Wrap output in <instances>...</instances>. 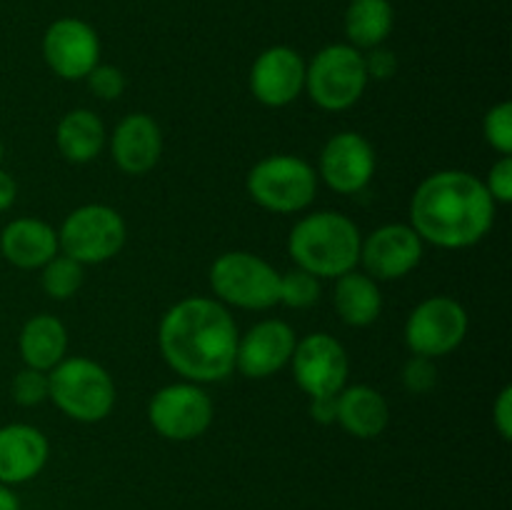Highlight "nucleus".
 Listing matches in <instances>:
<instances>
[{"label":"nucleus","mask_w":512,"mask_h":510,"mask_svg":"<svg viewBox=\"0 0 512 510\" xmlns=\"http://www.w3.org/2000/svg\"><path fill=\"white\" fill-rule=\"evenodd\" d=\"M248 193L260 208L273 213L305 210L318 190V173L313 165L295 155H270L253 165L248 173Z\"/></svg>","instance_id":"nucleus-7"},{"label":"nucleus","mask_w":512,"mask_h":510,"mask_svg":"<svg viewBox=\"0 0 512 510\" xmlns=\"http://www.w3.org/2000/svg\"><path fill=\"white\" fill-rule=\"evenodd\" d=\"M163 135L158 123L145 113H133L118 123L113 133V160L128 175H143L158 165Z\"/></svg>","instance_id":"nucleus-18"},{"label":"nucleus","mask_w":512,"mask_h":510,"mask_svg":"<svg viewBox=\"0 0 512 510\" xmlns=\"http://www.w3.org/2000/svg\"><path fill=\"white\" fill-rule=\"evenodd\" d=\"M293 375L300 390L318 398V395H338L348 380V353L343 345L328 333H313L295 343Z\"/></svg>","instance_id":"nucleus-11"},{"label":"nucleus","mask_w":512,"mask_h":510,"mask_svg":"<svg viewBox=\"0 0 512 510\" xmlns=\"http://www.w3.org/2000/svg\"><path fill=\"white\" fill-rule=\"evenodd\" d=\"M15 193H18V188H15V180L10 178L5 170H0V213H3V210H8L10 205L15 203Z\"/></svg>","instance_id":"nucleus-35"},{"label":"nucleus","mask_w":512,"mask_h":510,"mask_svg":"<svg viewBox=\"0 0 512 510\" xmlns=\"http://www.w3.org/2000/svg\"><path fill=\"white\" fill-rule=\"evenodd\" d=\"M10 393H13L15 403L23 405V408L40 405L45 398H48V373L35 368H23L13 378Z\"/></svg>","instance_id":"nucleus-28"},{"label":"nucleus","mask_w":512,"mask_h":510,"mask_svg":"<svg viewBox=\"0 0 512 510\" xmlns=\"http://www.w3.org/2000/svg\"><path fill=\"white\" fill-rule=\"evenodd\" d=\"M413 230L438 248H468L495 220V200L483 180L463 170H440L418 185L410 203Z\"/></svg>","instance_id":"nucleus-2"},{"label":"nucleus","mask_w":512,"mask_h":510,"mask_svg":"<svg viewBox=\"0 0 512 510\" xmlns=\"http://www.w3.org/2000/svg\"><path fill=\"white\" fill-rule=\"evenodd\" d=\"M468 333V313L445 295L423 300L405 323V343L415 355L440 358L458 348Z\"/></svg>","instance_id":"nucleus-9"},{"label":"nucleus","mask_w":512,"mask_h":510,"mask_svg":"<svg viewBox=\"0 0 512 510\" xmlns=\"http://www.w3.org/2000/svg\"><path fill=\"white\" fill-rule=\"evenodd\" d=\"M493 413H495L493 420L498 433L503 435V440H510L512 438V388L510 385H505V388L500 390Z\"/></svg>","instance_id":"nucleus-33"},{"label":"nucleus","mask_w":512,"mask_h":510,"mask_svg":"<svg viewBox=\"0 0 512 510\" xmlns=\"http://www.w3.org/2000/svg\"><path fill=\"white\" fill-rule=\"evenodd\" d=\"M320 298V280L303 268L280 275V303L288 308H310Z\"/></svg>","instance_id":"nucleus-26"},{"label":"nucleus","mask_w":512,"mask_h":510,"mask_svg":"<svg viewBox=\"0 0 512 510\" xmlns=\"http://www.w3.org/2000/svg\"><path fill=\"white\" fill-rule=\"evenodd\" d=\"M393 5L390 0H350L345 10V35L353 48H378L393 30Z\"/></svg>","instance_id":"nucleus-24"},{"label":"nucleus","mask_w":512,"mask_h":510,"mask_svg":"<svg viewBox=\"0 0 512 510\" xmlns=\"http://www.w3.org/2000/svg\"><path fill=\"white\" fill-rule=\"evenodd\" d=\"M375 173L373 145L360 133H338L320 153V175L335 193H360Z\"/></svg>","instance_id":"nucleus-14"},{"label":"nucleus","mask_w":512,"mask_h":510,"mask_svg":"<svg viewBox=\"0 0 512 510\" xmlns=\"http://www.w3.org/2000/svg\"><path fill=\"white\" fill-rule=\"evenodd\" d=\"M365 58V70H368V78L375 80H388L393 78L395 70H398V60H395V53L385 48H370V55H363Z\"/></svg>","instance_id":"nucleus-32"},{"label":"nucleus","mask_w":512,"mask_h":510,"mask_svg":"<svg viewBox=\"0 0 512 510\" xmlns=\"http://www.w3.org/2000/svg\"><path fill=\"white\" fill-rule=\"evenodd\" d=\"M0 160H3V143H0Z\"/></svg>","instance_id":"nucleus-37"},{"label":"nucleus","mask_w":512,"mask_h":510,"mask_svg":"<svg viewBox=\"0 0 512 510\" xmlns=\"http://www.w3.org/2000/svg\"><path fill=\"white\" fill-rule=\"evenodd\" d=\"M333 303L343 323L353 325V328H365L378 320L380 310H383V295L370 275L350 270V273L340 275L335 283Z\"/></svg>","instance_id":"nucleus-22"},{"label":"nucleus","mask_w":512,"mask_h":510,"mask_svg":"<svg viewBox=\"0 0 512 510\" xmlns=\"http://www.w3.org/2000/svg\"><path fill=\"white\" fill-rule=\"evenodd\" d=\"M438 380V370H435L433 358H423V355H413L403 368V383L410 393L423 395Z\"/></svg>","instance_id":"nucleus-29"},{"label":"nucleus","mask_w":512,"mask_h":510,"mask_svg":"<svg viewBox=\"0 0 512 510\" xmlns=\"http://www.w3.org/2000/svg\"><path fill=\"white\" fill-rule=\"evenodd\" d=\"M55 143L70 163H90L100 155L105 145V125L93 110H70L63 115L55 133Z\"/></svg>","instance_id":"nucleus-23"},{"label":"nucleus","mask_w":512,"mask_h":510,"mask_svg":"<svg viewBox=\"0 0 512 510\" xmlns=\"http://www.w3.org/2000/svg\"><path fill=\"white\" fill-rule=\"evenodd\" d=\"M423 258V238L413 225L390 223L360 243V263L378 280H398Z\"/></svg>","instance_id":"nucleus-13"},{"label":"nucleus","mask_w":512,"mask_h":510,"mask_svg":"<svg viewBox=\"0 0 512 510\" xmlns=\"http://www.w3.org/2000/svg\"><path fill=\"white\" fill-rule=\"evenodd\" d=\"M365 58L358 48L345 43L328 45L305 65V88L323 110H348L360 100L368 85Z\"/></svg>","instance_id":"nucleus-5"},{"label":"nucleus","mask_w":512,"mask_h":510,"mask_svg":"<svg viewBox=\"0 0 512 510\" xmlns=\"http://www.w3.org/2000/svg\"><path fill=\"white\" fill-rule=\"evenodd\" d=\"M238 328L228 310L210 298H185L160 320L165 363L190 383H215L233 373Z\"/></svg>","instance_id":"nucleus-1"},{"label":"nucleus","mask_w":512,"mask_h":510,"mask_svg":"<svg viewBox=\"0 0 512 510\" xmlns=\"http://www.w3.org/2000/svg\"><path fill=\"white\" fill-rule=\"evenodd\" d=\"M360 230L343 213H313L300 220L288 238V250L298 268L315 278H340L360 260Z\"/></svg>","instance_id":"nucleus-3"},{"label":"nucleus","mask_w":512,"mask_h":510,"mask_svg":"<svg viewBox=\"0 0 512 510\" xmlns=\"http://www.w3.org/2000/svg\"><path fill=\"white\" fill-rule=\"evenodd\" d=\"M83 285V265L68 255H55L43 265V290L55 300H65Z\"/></svg>","instance_id":"nucleus-25"},{"label":"nucleus","mask_w":512,"mask_h":510,"mask_svg":"<svg viewBox=\"0 0 512 510\" xmlns=\"http://www.w3.org/2000/svg\"><path fill=\"white\" fill-rule=\"evenodd\" d=\"M68 350V330L48 313L33 315L20 330V355L25 365L35 370H53Z\"/></svg>","instance_id":"nucleus-21"},{"label":"nucleus","mask_w":512,"mask_h":510,"mask_svg":"<svg viewBox=\"0 0 512 510\" xmlns=\"http://www.w3.org/2000/svg\"><path fill=\"white\" fill-rule=\"evenodd\" d=\"M0 253L15 268H43L58 255V233L45 220L18 218L0 233Z\"/></svg>","instance_id":"nucleus-19"},{"label":"nucleus","mask_w":512,"mask_h":510,"mask_svg":"<svg viewBox=\"0 0 512 510\" xmlns=\"http://www.w3.org/2000/svg\"><path fill=\"white\" fill-rule=\"evenodd\" d=\"M88 85L98 98L115 100L125 90V75L113 65H95L88 73Z\"/></svg>","instance_id":"nucleus-30"},{"label":"nucleus","mask_w":512,"mask_h":510,"mask_svg":"<svg viewBox=\"0 0 512 510\" xmlns=\"http://www.w3.org/2000/svg\"><path fill=\"white\" fill-rule=\"evenodd\" d=\"M335 423L343 425L355 438H378L390 423L388 400L370 385H353L338 393V418Z\"/></svg>","instance_id":"nucleus-20"},{"label":"nucleus","mask_w":512,"mask_h":510,"mask_svg":"<svg viewBox=\"0 0 512 510\" xmlns=\"http://www.w3.org/2000/svg\"><path fill=\"white\" fill-rule=\"evenodd\" d=\"M0 510H20V498L10 485L0 483Z\"/></svg>","instance_id":"nucleus-36"},{"label":"nucleus","mask_w":512,"mask_h":510,"mask_svg":"<svg viewBox=\"0 0 512 510\" xmlns=\"http://www.w3.org/2000/svg\"><path fill=\"white\" fill-rule=\"evenodd\" d=\"M295 343V330L288 323L263 320L238 338L235 368L248 378H268L290 363Z\"/></svg>","instance_id":"nucleus-16"},{"label":"nucleus","mask_w":512,"mask_h":510,"mask_svg":"<svg viewBox=\"0 0 512 510\" xmlns=\"http://www.w3.org/2000/svg\"><path fill=\"white\" fill-rule=\"evenodd\" d=\"M48 440L38 428L10 423L0 428V483L20 485L33 480L48 463Z\"/></svg>","instance_id":"nucleus-17"},{"label":"nucleus","mask_w":512,"mask_h":510,"mask_svg":"<svg viewBox=\"0 0 512 510\" xmlns=\"http://www.w3.org/2000/svg\"><path fill=\"white\" fill-rule=\"evenodd\" d=\"M43 58L60 78H88L100 58L98 33L80 18L55 20L43 35Z\"/></svg>","instance_id":"nucleus-12"},{"label":"nucleus","mask_w":512,"mask_h":510,"mask_svg":"<svg viewBox=\"0 0 512 510\" xmlns=\"http://www.w3.org/2000/svg\"><path fill=\"white\" fill-rule=\"evenodd\" d=\"M125 245V220L108 205H83L63 220L58 250L80 265H98L115 258Z\"/></svg>","instance_id":"nucleus-8"},{"label":"nucleus","mask_w":512,"mask_h":510,"mask_svg":"<svg viewBox=\"0 0 512 510\" xmlns=\"http://www.w3.org/2000/svg\"><path fill=\"white\" fill-rule=\"evenodd\" d=\"M210 285L223 303L243 310H268L280 303V273L245 250L223 253L210 268Z\"/></svg>","instance_id":"nucleus-6"},{"label":"nucleus","mask_w":512,"mask_h":510,"mask_svg":"<svg viewBox=\"0 0 512 510\" xmlns=\"http://www.w3.org/2000/svg\"><path fill=\"white\" fill-rule=\"evenodd\" d=\"M485 140L498 150L500 155L512 153V103H498L488 110L483 120Z\"/></svg>","instance_id":"nucleus-27"},{"label":"nucleus","mask_w":512,"mask_h":510,"mask_svg":"<svg viewBox=\"0 0 512 510\" xmlns=\"http://www.w3.org/2000/svg\"><path fill=\"white\" fill-rule=\"evenodd\" d=\"M485 188H488L490 198H493L495 203H510L512 200V155H503V158H500L498 163L490 168Z\"/></svg>","instance_id":"nucleus-31"},{"label":"nucleus","mask_w":512,"mask_h":510,"mask_svg":"<svg viewBox=\"0 0 512 510\" xmlns=\"http://www.w3.org/2000/svg\"><path fill=\"white\" fill-rule=\"evenodd\" d=\"M150 425L168 440H195L213 423V403L195 383H173L153 395Z\"/></svg>","instance_id":"nucleus-10"},{"label":"nucleus","mask_w":512,"mask_h":510,"mask_svg":"<svg viewBox=\"0 0 512 510\" xmlns=\"http://www.w3.org/2000/svg\"><path fill=\"white\" fill-rule=\"evenodd\" d=\"M310 415L318 423L330 425L338 418V395H318V398H310Z\"/></svg>","instance_id":"nucleus-34"},{"label":"nucleus","mask_w":512,"mask_h":510,"mask_svg":"<svg viewBox=\"0 0 512 510\" xmlns=\"http://www.w3.org/2000/svg\"><path fill=\"white\" fill-rule=\"evenodd\" d=\"M48 398H53L68 418L98 423L113 410L115 385L103 365L75 355L63 358L48 373Z\"/></svg>","instance_id":"nucleus-4"},{"label":"nucleus","mask_w":512,"mask_h":510,"mask_svg":"<svg viewBox=\"0 0 512 510\" xmlns=\"http://www.w3.org/2000/svg\"><path fill=\"white\" fill-rule=\"evenodd\" d=\"M305 88V63L288 45H273L255 58L250 90L268 108L290 105Z\"/></svg>","instance_id":"nucleus-15"}]
</instances>
